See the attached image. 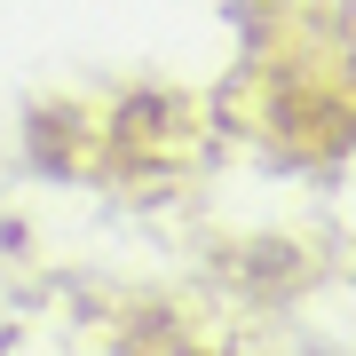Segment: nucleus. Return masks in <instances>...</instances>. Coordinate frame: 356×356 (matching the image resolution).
Masks as SVG:
<instances>
[{
	"label": "nucleus",
	"mask_w": 356,
	"mask_h": 356,
	"mask_svg": "<svg viewBox=\"0 0 356 356\" xmlns=\"http://www.w3.org/2000/svg\"><path fill=\"white\" fill-rule=\"evenodd\" d=\"M348 8H356V0H348Z\"/></svg>",
	"instance_id": "1"
}]
</instances>
